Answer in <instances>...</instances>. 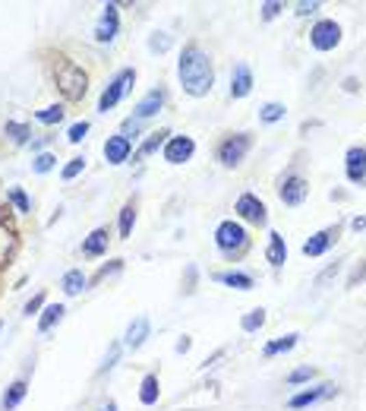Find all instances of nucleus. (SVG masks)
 Instances as JSON below:
<instances>
[{
    "mask_svg": "<svg viewBox=\"0 0 366 411\" xmlns=\"http://www.w3.org/2000/svg\"><path fill=\"white\" fill-rule=\"evenodd\" d=\"M177 76H180V86L187 95L193 99H202L209 95L215 86V70H212V60L205 54L199 45H187L180 51V60H177Z\"/></svg>",
    "mask_w": 366,
    "mask_h": 411,
    "instance_id": "f257e3e1",
    "label": "nucleus"
},
{
    "mask_svg": "<svg viewBox=\"0 0 366 411\" xmlns=\"http://www.w3.org/2000/svg\"><path fill=\"white\" fill-rule=\"evenodd\" d=\"M54 82H57L60 95L66 101H79L86 99V92H89V76L82 66H76L73 60H60L57 70H54Z\"/></svg>",
    "mask_w": 366,
    "mask_h": 411,
    "instance_id": "f03ea898",
    "label": "nucleus"
},
{
    "mask_svg": "<svg viewBox=\"0 0 366 411\" xmlns=\"http://www.w3.org/2000/svg\"><path fill=\"white\" fill-rule=\"evenodd\" d=\"M133 82H136V70H120V73H117L114 79L105 86V92H101V99H98V111H111V108L120 105V99L133 89Z\"/></svg>",
    "mask_w": 366,
    "mask_h": 411,
    "instance_id": "7ed1b4c3",
    "label": "nucleus"
},
{
    "mask_svg": "<svg viewBox=\"0 0 366 411\" xmlns=\"http://www.w3.org/2000/svg\"><path fill=\"white\" fill-rule=\"evenodd\" d=\"M215 244H218L224 253L244 250L246 247V228L240 222H234V219H228V222H221L218 228H215Z\"/></svg>",
    "mask_w": 366,
    "mask_h": 411,
    "instance_id": "20e7f679",
    "label": "nucleus"
},
{
    "mask_svg": "<svg viewBox=\"0 0 366 411\" xmlns=\"http://www.w3.org/2000/svg\"><path fill=\"white\" fill-rule=\"evenodd\" d=\"M252 140L246 136V133H237V136H228V140L218 146V162L224 164V168H237V164L246 158V152H250Z\"/></svg>",
    "mask_w": 366,
    "mask_h": 411,
    "instance_id": "39448f33",
    "label": "nucleus"
},
{
    "mask_svg": "<svg viewBox=\"0 0 366 411\" xmlns=\"http://www.w3.org/2000/svg\"><path fill=\"white\" fill-rule=\"evenodd\" d=\"M338 41H341V25L335 23V19H319L309 29V45L316 51H332L338 48Z\"/></svg>",
    "mask_w": 366,
    "mask_h": 411,
    "instance_id": "423d86ee",
    "label": "nucleus"
},
{
    "mask_svg": "<svg viewBox=\"0 0 366 411\" xmlns=\"http://www.w3.org/2000/svg\"><path fill=\"white\" fill-rule=\"evenodd\" d=\"M234 212L240 215L244 222H252V225H265V222H269V209H265V203H262L259 197H252V193H240Z\"/></svg>",
    "mask_w": 366,
    "mask_h": 411,
    "instance_id": "0eeeda50",
    "label": "nucleus"
},
{
    "mask_svg": "<svg viewBox=\"0 0 366 411\" xmlns=\"http://www.w3.org/2000/svg\"><path fill=\"white\" fill-rule=\"evenodd\" d=\"M196 152V142L189 136H171V140L164 142V162L168 164H183L189 162Z\"/></svg>",
    "mask_w": 366,
    "mask_h": 411,
    "instance_id": "6e6552de",
    "label": "nucleus"
},
{
    "mask_svg": "<svg viewBox=\"0 0 366 411\" xmlns=\"http://www.w3.org/2000/svg\"><path fill=\"white\" fill-rule=\"evenodd\" d=\"M117 29H120V16H117V3H107L105 13H101V19H98L95 25V41H101V45H107V41L117 38Z\"/></svg>",
    "mask_w": 366,
    "mask_h": 411,
    "instance_id": "1a4fd4ad",
    "label": "nucleus"
},
{
    "mask_svg": "<svg viewBox=\"0 0 366 411\" xmlns=\"http://www.w3.org/2000/svg\"><path fill=\"white\" fill-rule=\"evenodd\" d=\"M309 187L303 177H297V174H291V177H285L281 181V187H278V197H281V203L285 206H300L303 199H306Z\"/></svg>",
    "mask_w": 366,
    "mask_h": 411,
    "instance_id": "9d476101",
    "label": "nucleus"
},
{
    "mask_svg": "<svg viewBox=\"0 0 366 411\" xmlns=\"http://www.w3.org/2000/svg\"><path fill=\"white\" fill-rule=\"evenodd\" d=\"M344 171H348L350 184H363L366 181V149L363 146L348 149V155H344Z\"/></svg>",
    "mask_w": 366,
    "mask_h": 411,
    "instance_id": "9b49d317",
    "label": "nucleus"
},
{
    "mask_svg": "<svg viewBox=\"0 0 366 411\" xmlns=\"http://www.w3.org/2000/svg\"><path fill=\"white\" fill-rule=\"evenodd\" d=\"M130 152H133L130 136H123V133L107 136V142H105V158H107V164H123L127 158H130Z\"/></svg>",
    "mask_w": 366,
    "mask_h": 411,
    "instance_id": "f8f14e48",
    "label": "nucleus"
},
{
    "mask_svg": "<svg viewBox=\"0 0 366 411\" xmlns=\"http://www.w3.org/2000/svg\"><path fill=\"white\" fill-rule=\"evenodd\" d=\"M335 238H338V228H322V231H316V234H313V238L303 244V256H322L328 247L335 244Z\"/></svg>",
    "mask_w": 366,
    "mask_h": 411,
    "instance_id": "ddd939ff",
    "label": "nucleus"
},
{
    "mask_svg": "<svg viewBox=\"0 0 366 411\" xmlns=\"http://www.w3.org/2000/svg\"><path fill=\"white\" fill-rule=\"evenodd\" d=\"M252 92V73L246 64L234 66V76H231V99H246Z\"/></svg>",
    "mask_w": 366,
    "mask_h": 411,
    "instance_id": "4468645a",
    "label": "nucleus"
},
{
    "mask_svg": "<svg viewBox=\"0 0 366 411\" xmlns=\"http://www.w3.org/2000/svg\"><path fill=\"white\" fill-rule=\"evenodd\" d=\"M265 260H269L275 269H281V266L287 263V244L285 238L278 234V231H272L269 234V247H265Z\"/></svg>",
    "mask_w": 366,
    "mask_h": 411,
    "instance_id": "2eb2a0df",
    "label": "nucleus"
},
{
    "mask_svg": "<svg viewBox=\"0 0 366 411\" xmlns=\"http://www.w3.org/2000/svg\"><path fill=\"white\" fill-rule=\"evenodd\" d=\"M161 105H164V92L161 89H152L146 99L136 105V121H146V117L158 114V111H161Z\"/></svg>",
    "mask_w": 366,
    "mask_h": 411,
    "instance_id": "dca6fc26",
    "label": "nucleus"
},
{
    "mask_svg": "<svg viewBox=\"0 0 366 411\" xmlns=\"http://www.w3.org/2000/svg\"><path fill=\"white\" fill-rule=\"evenodd\" d=\"M107 240H111L107 228H95L89 238L82 240V253H86V256H101L107 250Z\"/></svg>",
    "mask_w": 366,
    "mask_h": 411,
    "instance_id": "f3484780",
    "label": "nucleus"
},
{
    "mask_svg": "<svg viewBox=\"0 0 366 411\" xmlns=\"http://www.w3.org/2000/svg\"><path fill=\"white\" fill-rule=\"evenodd\" d=\"M335 393V386H319V389H306V393H297L291 399V402H287V408H306V405H316L319 399H326V395H332Z\"/></svg>",
    "mask_w": 366,
    "mask_h": 411,
    "instance_id": "a211bd4d",
    "label": "nucleus"
},
{
    "mask_svg": "<svg viewBox=\"0 0 366 411\" xmlns=\"http://www.w3.org/2000/svg\"><path fill=\"white\" fill-rule=\"evenodd\" d=\"M25 393H29L25 379H16V383H10L7 393H3V399H0V411H13V408H16V405L25 399Z\"/></svg>",
    "mask_w": 366,
    "mask_h": 411,
    "instance_id": "6ab92c4d",
    "label": "nucleus"
},
{
    "mask_svg": "<svg viewBox=\"0 0 366 411\" xmlns=\"http://www.w3.org/2000/svg\"><path fill=\"white\" fill-rule=\"evenodd\" d=\"M146 338H148V320L146 316H136V320L130 323V329H127V338H123V342H127V348H139Z\"/></svg>",
    "mask_w": 366,
    "mask_h": 411,
    "instance_id": "aec40b11",
    "label": "nucleus"
},
{
    "mask_svg": "<svg viewBox=\"0 0 366 411\" xmlns=\"http://www.w3.org/2000/svg\"><path fill=\"white\" fill-rule=\"evenodd\" d=\"M86 285H89V279L82 275V269H70V272L64 275V279H60V288H64V295H66V297H76Z\"/></svg>",
    "mask_w": 366,
    "mask_h": 411,
    "instance_id": "412c9836",
    "label": "nucleus"
},
{
    "mask_svg": "<svg viewBox=\"0 0 366 411\" xmlns=\"http://www.w3.org/2000/svg\"><path fill=\"white\" fill-rule=\"evenodd\" d=\"M215 279H218L221 285L237 288V291H250V288H252V279H250V275H246V272H237V269H231V272H218Z\"/></svg>",
    "mask_w": 366,
    "mask_h": 411,
    "instance_id": "4be33fe9",
    "label": "nucleus"
},
{
    "mask_svg": "<svg viewBox=\"0 0 366 411\" xmlns=\"http://www.w3.org/2000/svg\"><path fill=\"white\" fill-rule=\"evenodd\" d=\"M64 313H66L64 304H48V307H44V313H41V320H38V332H41V336L57 326V323L64 320Z\"/></svg>",
    "mask_w": 366,
    "mask_h": 411,
    "instance_id": "5701e85b",
    "label": "nucleus"
},
{
    "mask_svg": "<svg viewBox=\"0 0 366 411\" xmlns=\"http://www.w3.org/2000/svg\"><path fill=\"white\" fill-rule=\"evenodd\" d=\"M168 136H171V133H168V130L148 133V140H146V142H142V146L136 149V155H133V158H136V162H139V158H146V155H152V152H158V149H161L164 142H168Z\"/></svg>",
    "mask_w": 366,
    "mask_h": 411,
    "instance_id": "b1692460",
    "label": "nucleus"
},
{
    "mask_svg": "<svg viewBox=\"0 0 366 411\" xmlns=\"http://www.w3.org/2000/svg\"><path fill=\"white\" fill-rule=\"evenodd\" d=\"M158 393H161L158 377H155V373H146V377H142V386H139V402H142V405H155V402H158Z\"/></svg>",
    "mask_w": 366,
    "mask_h": 411,
    "instance_id": "393cba45",
    "label": "nucleus"
},
{
    "mask_svg": "<svg viewBox=\"0 0 366 411\" xmlns=\"http://www.w3.org/2000/svg\"><path fill=\"white\" fill-rule=\"evenodd\" d=\"M297 338H300V336H285V338H275V342H269V345L262 348V354H265V358H275V354H281V351H291V348L297 345Z\"/></svg>",
    "mask_w": 366,
    "mask_h": 411,
    "instance_id": "a878e982",
    "label": "nucleus"
},
{
    "mask_svg": "<svg viewBox=\"0 0 366 411\" xmlns=\"http://www.w3.org/2000/svg\"><path fill=\"white\" fill-rule=\"evenodd\" d=\"M285 105H278V101H269V105H262L259 108V121L262 123H278V121H285Z\"/></svg>",
    "mask_w": 366,
    "mask_h": 411,
    "instance_id": "bb28decb",
    "label": "nucleus"
},
{
    "mask_svg": "<svg viewBox=\"0 0 366 411\" xmlns=\"http://www.w3.org/2000/svg\"><path fill=\"white\" fill-rule=\"evenodd\" d=\"M3 133H7L10 140L16 142V146H23V142H29V136H32V130L25 127V123H16V121H7V127H3Z\"/></svg>",
    "mask_w": 366,
    "mask_h": 411,
    "instance_id": "cd10ccee",
    "label": "nucleus"
},
{
    "mask_svg": "<svg viewBox=\"0 0 366 411\" xmlns=\"http://www.w3.org/2000/svg\"><path fill=\"white\" fill-rule=\"evenodd\" d=\"M262 326H265V310H262V307L250 310L244 320H240V329H244V332H256V329H262Z\"/></svg>",
    "mask_w": 366,
    "mask_h": 411,
    "instance_id": "c85d7f7f",
    "label": "nucleus"
},
{
    "mask_svg": "<svg viewBox=\"0 0 366 411\" xmlns=\"http://www.w3.org/2000/svg\"><path fill=\"white\" fill-rule=\"evenodd\" d=\"M133 225H136V206L127 203L120 209V238H130L133 234Z\"/></svg>",
    "mask_w": 366,
    "mask_h": 411,
    "instance_id": "c756f323",
    "label": "nucleus"
},
{
    "mask_svg": "<svg viewBox=\"0 0 366 411\" xmlns=\"http://www.w3.org/2000/svg\"><path fill=\"white\" fill-rule=\"evenodd\" d=\"M35 117H38V123H48V127H51V123H60V121H64V105H48V108H41V111H38Z\"/></svg>",
    "mask_w": 366,
    "mask_h": 411,
    "instance_id": "7c9ffc66",
    "label": "nucleus"
},
{
    "mask_svg": "<svg viewBox=\"0 0 366 411\" xmlns=\"http://www.w3.org/2000/svg\"><path fill=\"white\" fill-rule=\"evenodd\" d=\"M82 168H86V158L76 155V158H70V162L64 164V171H60V177H64V181H73V177H79V174H82Z\"/></svg>",
    "mask_w": 366,
    "mask_h": 411,
    "instance_id": "2f4dec72",
    "label": "nucleus"
},
{
    "mask_svg": "<svg viewBox=\"0 0 366 411\" xmlns=\"http://www.w3.org/2000/svg\"><path fill=\"white\" fill-rule=\"evenodd\" d=\"M168 48H171V35H164V32L148 35V51H152V54H164Z\"/></svg>",
    "mask_w": 366,
    "mask_h": 411,
    "instance_id": "473e14b6",
    "label": "nucleus"
},
{
    "mask_svg": "<svg viewBox=\"0 0 366 411\" xmlns=\"http://www.w3.org/2000/svg\"><path fill=\"white\" fill-rule=\"evenodd\" d=\"M10 203L16 206L19 212H32V199L25 197V190H19V187L10 190Z\"/></svg>",
    "mask_w": 366,
    "mask_h": 411,
    "instance_id": "72a5a7b5",
    "label": "nucleus"
},
{
    "mask_svg": "<svg viewBox=\"0 0 366 411\" xmlns=\"http://www.w3.org/2000/svg\"><path fill=\"white\" fill-rule=\"evenodd\" d=\"M313 377H316L313 367H297L287 373V383H291V386H300V383H306V379H313Z\"/></svg>",
    "mask_w": 366,
    "mask_h": 411,
    "instance_id": "f704fd0d",
    "label": "nucleus"
},
{
    "mask_svg": "<svg viewBox=\"0 0 366 411\" xmlns=\"http://www.w3.org/2000/svg\"><path fill=\"white\" fill-rule=\"evenodd\" d=\"M54 164H57V155H51V152H41V155L35 158L32 168H35V174H48Z\"/></svg>",
    "mask_w": 366,
    "mask_h": 411,
    "instance_id": "c9c22d12",
    "label": "nucleus"
},
{
    "mask_svg": "<svg viewBox=\"0 0 366 411\" xmlns=\"http://www.w3.org/2000/svg\"><path fill=\"white\" fill-rule=\"evenodd\" d=\"M86 133H89V121H76L70 130H66V140L70 142H82L86 140Z\"/></svg>",
    "mask_w": 366,
    "mask_h": 411,
    "instance_id": "e433bc0d",
    "label": "nucleus"
},
{
    "mask_svg": "<svg viewBox=\"0 0 366 411\" xmlns=\"http://www.w3.org/2000/svg\"><path fill=\"white\" fill-rule=\"evenodd\" d=\"M262 19H275L278 13H281V10H285V3H278V0H265V3H262Z\"/></svg>",
    "mask_w": 366,
    "mask_h": 411,
    "instance_id": "4c0bfd02",
    "label": "nucleus"
},
{
    "mask_svg": "<svg viewBox=\"0 0 366 411\" xmlns=\"http://www.w3.org/2000/svg\"><path fill=\"white\" fill-rule=\"evenodd\" d=\"M366 279V263L360 260L357 266H354V272H350V279H348V288H354V285H360V282Z\"/></svg>",
    "mask_w": 366,
    "mask_h": 411,
    "instance_id": "58836bf2",
    "label": "nucleus"
},
{
    "mask_svg": "<svg viewBox=\"0 0 366 411\" xmlns=\"http://www.w3.org/2000/svg\"><path fill=\"white\" fill-rule=\"evenodd\" d=\"M41 307H44V295H35L32 301L25 304V316H35V313L41 310Z\"/></svg>",
    "mask_w": 366,
    "mask_h": 411,
    "instance_id": "ea45409f",
    "label": "nucleus"
},
{
    "mask_svg": "<svg viewBox=\"0 0 366 411\" xmlns=\"http://www.w3.org/2000/svg\"><path fill=\"white\" fill-rule=\"evenodd\" d=\"M316 10H319L316 0H309V3L303 0V3H297V10H293V13H297V16H309V13H316Z\"/></svg>",
    "mask_w": 366,
    "mask_h": 411,
    "instance_id": "a19ab883",
    "label": "nucleus"
},
{
    "mask_svg": "<svg viewBox=\"0 0 366 411\" xmlns=\"http://www.w3.org/2000/svg\"><path fill=\"white\" fill-rule=\"evenodd\" d=\"M111 272H120V260H114V263H111V266H105V269H101V272H98V275H95V282L107 279V275H111Z\"/></svg>",
    "mask_w": 366,
    "mask_h": 411,
    "instance_id": "79ce46f5",
    "label": "nucleus"
},
{
    "mask_svg": "<svg viewBox=\"0 0 366 411\" xmlns=\"http://www.w3.org/2000/svg\"><path fill=\"white\" fill-rule=\"evenodd\" d=\"M117 354H120V348H111V354H107V361H105V367H101V370H111V367H114V361H117Z\"/></svg>",
    "mask_w": 366,
    "mask_h": 411,
    "instance_id": "37998d69",
    "label": "nucleus"
},
{
    "mask_svg": "<svg viewBox=\"0 0 366 411\" xmlns=\"http://www.w3.org/2000/svg\"><path fill=\"white\" fill-rule=\"evenodd\" d=\"M189 345H193V342H189V336H183L177 342V354H183V351H189Z\"/></svg>",
    "mask_w": 366,
    "mask_h": 411,
    "instance_id": "c03bdc74",
    "label": "nucleus"
},
{
    "mask_svg": "<svg viewBox=\"0 0 366 411\" xmlns=\"http://www.w3.org/2000/svg\"><path fill=\"white\" fill-rule=\"evenodd\" d=\"M350 228H354V231H363V228H366V215H357V219L350 222Z\"/></svg>",
    "mask_w": 366,
    "mask_h": 411,
    "instance_id": "a18cd8bd",
    "label": "nucleus"
},
{
    "mask_svg": "<svg viewBox=\"0 0 366 411\" xmlns=\"http://www.w3.org/2000/svg\"><path fill=\"white\" fill-rule=\"evenodd\" d=\"M344 89H348V92H357V79H344Z\"/></svg>",
    "mask_w": 366,
    "mask_h": 411,
    "instance_id": "49530a36",
    "label": "nucleus"
},
{
    "mask_svg": "<svg viewBox=\"0 0 366 411\" xmlns=\"http://www.w3.org/2000/svg\"><path fill=\"white\" fill-rule=\"evenodd\" d=\"M101 411H117V402H107V405H105V408H101Z\"/></svg>",
    "mask_w": 366,
    "mask_h": 411,
    "instance_id": "de8ad7c7",
    "label": "nucleus"
}]
</instances>
